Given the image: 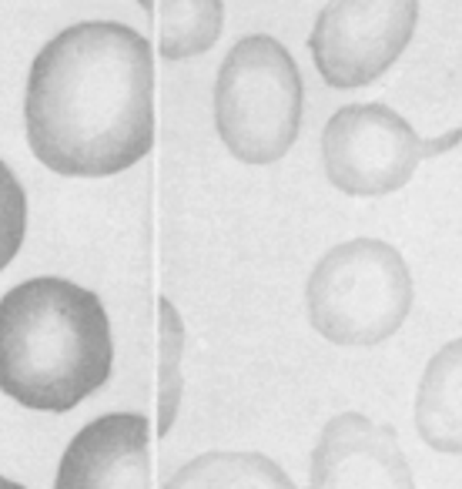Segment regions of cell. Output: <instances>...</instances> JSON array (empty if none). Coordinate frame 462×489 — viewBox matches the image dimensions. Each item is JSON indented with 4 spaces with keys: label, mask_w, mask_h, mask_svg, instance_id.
I'll return each instance as SVG.
<instances>
[{
    "label": "cell",
    "mask_w": 462,
    "mask_h": 489,
    "mask_svg": "<svg viewBox=\"0 0 462 489\" xmlns=\"http://www.w3.org/2000/svg\"><path fill=\"white\" fill-rule=\"evenodd\" d=\"M412 271L396 245L352 238L319 258L305 285L312 329L332 346H379L412 312Z\"/></svg>",
    "instance_id": "3957f363"
},
{
    "label": "cell",
    "mask_w": 462,
    "mask_h": 489,
    "mask_svg": "<svg viewBox=\"0 0 462 489\" xmlns=\"http://www.w3.org/2000/svg\"><path fill=\"white\" fill-rule=\"evenodd\" d=\"M27 141L67 178H104L138 165L154 144L151 44L114 20L61 30L27 81Z\"/></svg>",
    "instance_id": "6da1fadb"
},
{
    "label": "cell",
    "mask_w": 462,
    "mask_h": 489,
    "mask_svg": "<svg viewBox=\"0 0 462 489\" xmlns=\"http://www.w3.org/2000/svg\"><path fill=\"white\" fill-rule=\"evenodd\" d=\"M27 232V198L13 171L0 161V269L11 265Z\"/></svg>",
    "instance_id": "4fadbf2b"
},
{
    "label": "cell",
    "mask_w": 462,
    "mask_h": 489,
    "mask_svg": "<svg viewBox=\"0 0 462 489\" xmlns=\"http://www.w3.org/2000/svg\"><path fill=\"white\" fill-rule=\"evenodd\" d=\"M415 429L436 452H462V338L429 359L415 392Z\"/></svg>",
    "instance_id": "9c48e42d"
},
{
    "label": "cell",
    "mask_w": 462,
    "mask_h": 489,
    "mask_svg": "<svg viewBox=\"0 0 462 489\" xmlns=\"http://www.w3.org/2000/svg\"><path fill=\"white\" fill-rule=\"evenodd\" d=\"M138 4H141V7H144L148 13H154V0H138Z\"/></svg>",
    "instance_id": "9a60e30c"
},
{
    "label": "cell",
    "mask_w": 462,
    "mask_h": 489,
    "mask_svg": "<svg viewBox=\"0 0 462 489\" xmlns=\"http://www.w3.org/2000/svg\"><path fill=\"white\" fill-rule=\"evenodd\" d=\"M305 88L292 54L268 34L242 37L215 81V128L244 165H271L292 151Z\"/></svg>",
    "instance_id": "277c9868"
},
{
    "label": "cell",
    "mask_w": 462,
    "mask_h": 489,
    "mask_svg": "<svg viewBox=\"0 0 462 489\" xmlns=\"http://www.w3.org/2000/svg\"><path fill=\"white\" fill-rule=\"evenodd\" d=\"M415 24L419 0H328L308 51L328 88H365L402 57Z\"/></svg>",
    "instance_id": "8992f818"
},
{
    "label": "cell",
    "mask_w": 462,
    "mask_h": 489,
    "mask_svg": "<svg viewBox=\"0 0 462 489\" xmlns=\"http://www.w3.org/2000/svg\"><path fill=\"white\" fill-rule=\"evenodd\" d=\"M308 489H415V479L392 425L338 412L312 449Z\"/></svg>",
    "instance_id": "52a82bcc"
},
{
    "label": "cell",
    "mask_w": 462,
    "mask_h": 489,
    "mask_svg": "<svg viewBox=\"0 0 462 489\" xmlns=\"http://www.w3.org/2000/svg\"><path fill=\"white\" fill-rule=\"evenodd\" d=\"M165 489H298L265 452H201L167 479Z\"/></svg>",
    "instance_id": "30bf717a"
},
{
    "label": "cell",
    "mask_w": 462,
    "mask_h": 489,
    "mask_svg": "<svg viewBox=\"0 0 462 489\" xmlns=\"http://www.w3.org/2000/svg\"><path fill=\"white\" fill-rule=\"evenodd\" d=\"M158 47L167 61L198 57L215 47L225 27V4L221 0H158Z\"/></svg>",
    "instance_id": "8fae6325"
},
{
    "label": "cell",
    "mask_w": 462,
    "mask_h": 489,
    "mask_svg": "<svg viewBox=\"0 0 462 489\" xmlns=\"http://www.w3.org/2000/svg\"><path fill=\"white\" fill-rule=\"evenodd\" d=\"M0 489H24V486H17V483H11V479L0 476Z\"/></svg>",
    "instance_id": "5bb4252c"
},
{
    "label": "cell",
    "mask_w": 462,
    "mask_h": 489,
    "mask_svg": "<svg viewBox=\"0 0 462 489\" xmlns=\"http://www.w3.org/2000/svg\"><path fill=\"white\" fill-rule=\"evenodd\" d=\"M181 346H184V332H181L178 312H174V305L167 298H161V425H158L161 436L174 423V412H178V399H181V375H178Z\"/></svg>",
    "instance_id": "7c38bea8"
},
{
    "label": "cell",
    "mask_w": 462,
    "mask_h": 489,
    "mask_svg": "<svg viewBox=\"0 0 462 489\" xmlns=\"http://www.w3.org/2000/svg\"><path fill=\"white\" fill-rule=\"evenodd\" d=\"M148 419L114 412L84 425L67 446L54 489H148Z\"/></svg>",
    "instance_id": "ba28073f"
},
{
    "label": "cell",
    "mask_w": 462,
    "mask_h": 489,
    "mask_svg": "<svg viewBox=\"0 0 462 489\" xmlns=\"http://www.w3.org/2000/svg\"><path fill=\"white\" fill-rule=\"evenodd\" d=\"M462 141V128L442 138H419L389 104L338 107L321 131L325 178L352 198H385L405 188L425 158H436Z\"/></svg>",
    "instance_id": "5b68a950"
},
{
    "label": "cell",
    "mask_w": 462,
    "mask_h": 489,
    "mask_svg": "<svg viewBox=\"0 0 462 489\" xmlns=\"http://www.w3.org/2000/svg\"><path fill=\"white\" fill-rule=\"evenodd\" d=\"M114 362L101 298L64 278H30L0 298V389L27 409L67 412Z\"/></svg>",
    "instance_id": "7a4b0ae2"
}]
</instances>
